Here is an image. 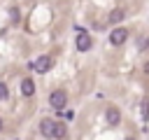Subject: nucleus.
<instances>
[{"label": "nucleus", "instance_id": "f257e3e1", "mask_svg": "<svg viewBox=\"0 0 149 140\" xmlns=\"http://www.w3.org/2000/svg\"><path fill=\"white\" fill-rule=\"evenodd\" d=\"M65 103H68V93H65V91H61V89L51 91V96H49V105H51L54 110H63Z\"/></svg>", "mask_w": 149, "mask_h": 140}, {"label": "nucleus", "instance_id": "f03ea898", "mask_svg": "<svg viewBox=\"0 0 149 140\" xmlns=\"http://www.w3.org/2000/svg\"><path fill=\"white\" fill-rule=\"evenodd\" d=\"M126 40H128V30H126V28H112V33H109V42H112L114 47L123 44Z\"/></svg>", "mask_w": 149, "mask_h": 140}, {"label": "nucleus", "instance_id": "7ed1b4c3", "mask_svg": "<svg viewBox=\"0 0 149 140\" xmlns=\"http://www.w3.org/2000/svg\"><path fill=\"white\" fill-rule=\"evenodd\" d=\"M91 44H93L91 35H88V33H84V30H79V33H77V49H79V51H88V49H91Z\"/></svg>", "mask_w": 149, "mask_h": 140}, {"label": "nucleus", "instance_id": "20e7f679", "mask_svg": "<svg viewBox=\"0 0 149 140\" xmlns=\"http://www.w3.org/2000/svg\"><path fill=\"white\" fill-rule=\"evenodd\" d=\"M105 119H107V124H109V126H116V124L121 121V112H119V107H107Z\"/></svg>", "mask_w": 149, "mask_h": 140}, {"label": "nucleus", "instance_id": "39448f33", "mask_svg": "<svg viewBox=\"0 0 149 140\" xmlns=\"http://www.w3.org/2000/svg\"><path fill=\"white\" fill-rule=\"evenodd\" d=\"M33 68H35L37 72H47V70L51 68V58H49V56H37V61L33 63Z\"/></svg>", "mask_w": 149, "mask_h": 140}, {"label": "nucleus", "instance_id": "423d86ee", "mask_svg": "<svg viewBox=\"0 0 149 140\" xmlns=\"http://www.w3.org/2000/svg\"><path fill=\"white\" fill-rule=\"evenodd\" d=\"M68 135V128H65V124L63 121H54V133H51V138H56V140H63Z\"/></svg>", "mask_w": 149, "mask_h": 140}, {"label": "nucleus", "instance_id": "0eeeda50", "mask_svg": "<svg viewBox=\"0 0 149 140\" xmlns=\"http://www.w3.org/2000/svg\"><path fill=\"white\" fill-rule=\"evenodd\" d=\"M21 93H23V96H26V98H28V96H33V93H35V82H33V79H30V77H26V79H23V82H21Z\"/></svg>", "mask_w": 149, "mask_h": 140}, {"label": "nucleus", "instance_id": "6e6552de", "mask_svg": "<svg viewBox=\"0 0 149 140\" xmlns=\"http://www.w3.org/2000/svg\"><path fill=\"white\" fill-rule=\"evenodd\" d=\"M40 131H42V135H44V138H51V133H54V121H51V119H42Z\"/></svg>", "mask_w": 149, "mask_h": 140}, {"label": "nucleus", "instance_id": "1a4fd4ad", "mask_svg": "<svg viewBox=\"0 0 149 140\" xmlns=\"http://www.w3.org/2000/svg\"><path fill=\"white\" fill-rule=\"evenodd\" d=\"M123 16H126V12H123L121 7H116V9H112V12H109V23H121V21H123Z\"/></svg>", "mask_w": 149, "mask_h": 140}, {"label": "nucleus", "instance_id": "9d476101", "mask_svg": "<svg viewBox=\"0 0 149 140\" xmlns=\"http://www.w3.org/2000/svg\"><path fill=\"white\" fill-rule=\"evenodd\" d=\"M142 119H149V98L142 103Z\"/></svg>", "mask_w": 149, "mask_h": 140}, {"label": "nucleus", "instance_id": "9b49d317", "mask_svg": "<svg viewBox=\"0 0 149 140\" xmlns=\"http://www.w3.org/2000/svg\"><path fill=\"white\" fill-rule=\"evenodd\" d=\"M5 98H7V84L0 82V100H5Z\"/></svg>", "mask_w": 149, "mask_h": 140}, {"label": "nucleus", "instance_id": "f8f14e48", "mask_svg": "<svg viewBox=\"0 0 149 140\" xmlns=\"http://www.w3.org/2000/svg\"><path fill=\"white\" fill-rule=\"evenodd\" d=\"M126 140H133V138H126Z\"/></svg>", "mask_w": 149, "mask_h": 140}, {"label": "nucleus", "instance_id": "ddd939ff", "mask_svg": "<svg viewBox=\"0 0 149 140\" xmlns=\"http://www.w3.org/2000/svg\"><path fill=\"white\" fill-rule=\"evenodd\" d=\"M0 128H2V121H0Z\"/></svg>", "mask_w": 149, "mask_h": 140}]
</instances>
